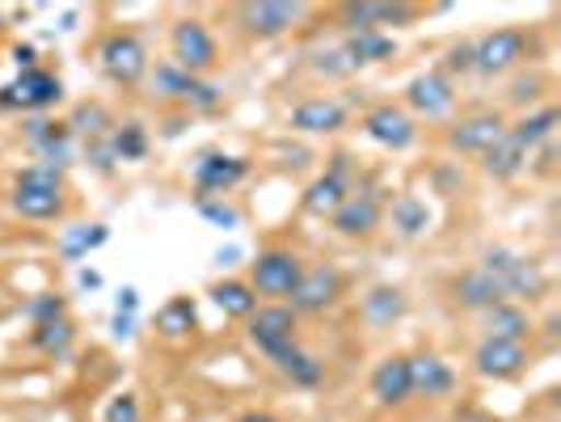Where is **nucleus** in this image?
<instances>
[{"label": "nucleus", "mask_w": 561, "mask_h": 422, "mask_svg": "<svg viewBox=\"0 0 561 422\" xmlns=\"http://www.w3.org/2000/svg\"><path fill=\"white\" fill-rule=\"evenodd\" d=\"M473 367L485 380H511L528 367V346L519 342H499V338H485L478 351H473Z\"/></svg>", "instance_id": "obj_18"}, {"label": "nucleus", "mask_w": 561, "mask_h": 422, "mask_svg": "<svg viewBox=\"0 0 561 422\" xmlns=\"http://www.w3.org/2000/svg\"><path fill=\"white\" fill-rule=\"evenodd\" d=\"M291 127L305 136H334L346 127V106L334 98H305L300 106H291Z\"/></svg>", "instance_id": "obj_20"}, {"label": "nucleus", "mask_w": 561, "mask_h": 422, "mask_svg": "<svg viewBox=\"0 0 561 422\" xmlns=\"http://www.w3.org/2000/svg\"><path fill=\"white\" fill-rule=\"evenodd\" d=\"M558 123H561V114L553 111V106H540V111L524 114V118H519L515 127H506V132H511V140H519L524 148H528V152H533V148H540V144L553 140Z\"/></svg>", "instance_id": "obj_29"}, {"label": "nucleus", "mask_w": 561, "mask_h": 422, "mask_svg": "<svg viewBox=\"0 0 561 422\" xmlns=\"http://www.w3.org/2000/svg\"><path fill=\"white\" fill-rule=\"evenodd\" d=\"M364 132L367 140H376L380 148H389V152H405L410 144L419 140V127H414V118L393 106V102H385V106H376V111L364 114Z\"/></svg>", "instance_id": "obj_12"}, {"label": "nucleus", "mask_w": 561, "mask_h": 422, "mask_svg": "<svg viewBox=\"0 0 561 422\" xmlns=\"http://www.w3.org/2000/svg\"><path fill=\"white\" fill-rule=\"evenodd\" d=\"M77 283H81L84 292H98V287H102V275H98V271H81V275H77Z\"/></svg>", "instance_id": "obj_44"}, {"label": "nucleus", "mask_w": 561, "mask_h": 422, "mask_svg": "<svg viewBox=\"0 0 561 422\" xmlns=\"http://www.w3.org/2000/svg\"><path fill=\"white\" fill-rule=\"evenodd\" d=\"M410 360V397H444L456 385L451 364H444L439 355L422 351V355H405Z\"/></svg>", "instance_id": "obj_21"}, {"label": "nucleus", "mask_w": 561, "mask_h": 422, "mask_svg": "<svg viewBox=\"0 0 561 422\" xmlns=\"http://www.w3.org/2000/svg\"><path fill=\"white\" fill-rule=\"evenodd\" d=\"M106 422H140V397L123 394L106 406Z\"/></svg>", "instance_id": "obj_39"}, {"label": "nucleus", "mask_w": 561, "mask_h": 422, "mask_svg": "<svg viewBox=\"0 0 561 422\" xmlns=\"http://www.w3.org/2000/svg\"><path fill=\"white\" fill-rule=\"evenodd\" d=\"M300 253L296 250H262L257 262H250V287L253 296H271V300H287L291 287L300 283Z\"/></svg>", "instance_id": "obj_5"}, {"label": "nucleus", "mask_w": 561, "mask_h": 422, "mask_svg": "<svg viewBox=\"0 0 561 422\" xmlns=\"http://www.w3.org/2000/svg\"><path fill=\"white\" fill-rule=\"evenodd\" d=\"M241 422H283V419L266 414V410H250V414H241Z\"/></svg>", "instance_id": "obj_45"}, {"label": "nucleus", "mask_w": 561, "mask_h": 422, "mask_svg": "<svg viewBox=\"0 0 561 422\" xmlns=\"http://www.w3.org/2000/svg\"><path fill=\"white\" fill-rule=\"evenodd\" d=\"M346 34H359V30H385V26H410L419 18L414 4H376V0H364V4H342L337 9Z\"/></svg>", "instance_id": "obj_16"}, {"label": "nucleus", "mask_w": 561, "mask_h": 422, "mask_svg": "<svg viewBox=\"0 0 561 422\" xmlns=\"http://www.w3.org/2000/svg\"><path fill=\"white\" fill-rule=\"evenodd\" d=\"M528 334H533V317H528V309H519V305H511V300L494 305V309H485V338L528 346Z\"/></svg>", "instance_id": "obj_25"}, {"label": "nucleus", "mask_w": 561, "mask_h": 422, "mask_svg": "<svg viewBox=\"0 0 561 422\" xmlns=\"http://www.w3.org/2000/svg\"><path fill=\"white\" fill-rule=\"evenodd\" d=\"M275 364H279L283 376H287L291 385H300V389H317V385L325 380V364H321L317 355H309V351H300V346L283 351Z\"/></svg>", "instance_id": "obj_30"}, {"label": "nucleus", "mask_w": 561, "mask_h": 422, "mask_svg": "<svg viewBox=\"0 0 561 422\" xmlns=\"http://www.w3.org/2000/svg\"><path fill=\"white\" fill-rule=\"evenodd\" d=\"M380 216H385V207H380V195H376V191H351L346 203L337 207L330 220H334V232L359 241V237H371V232L380 228Z\"/></svg>", "instance_id": "obj_15"}, {"label": "nucleus", "mask_w": 561, "mask_h": 422, "mask_svg": "<svg viewBox=\"0 0 561 422\" xmlns=\"http://www.w3.org/2000/svg\"><path fill=\"white\" fill-rule=\"evenodd\" d=\"M405 102H410V111L426 114V118H444V114L456 106V89L444 72H419L414 81L405 84Z\"/></svg>", "instance_id": "obj_19"}, {"label": "nucleus", "mask_w": 561, "mask_h": 422, "mask_svg": "<svg viewBox=\"0 0 561 422\" xmlns=\"http://www.w3.org/2000/svg\"><path fill=\"white\" fill-rule=\"evenodd\" d=\"M72 342H77V326H72L68 317H59V321H47V326H34V330H30V346H34V351H43V355H64Z\"/></svg>", "instance_id": "obj_34"}, {"label": "nucleus", "mask_w": 561, "mask_h": 422, "mask_svg": "<svg viewBox=\"0 0 561 422\" xmlns=\"http://www.w3.org/2000/svg\"><path fill=\"white\" fill-rule=\"evenodd\" d=\"M26 140L34 144V152H38L43 166L64 169V161H68V144H72V127H68V123H51V118H30Z\"/></svg>", "instance_id": "obj_22"}, {"label": "nucleus", "mask_w": 561, "mask_h": 422, "mask_svg": "<svg viewBox=\"0 0 561 422\" xmlns=\"http://www.w3.org/2000/svg\"><path fill=\"white\" fill-rule=\"evenodd\" d=\"M136 309H140V292H136V287H123V292L114 296V312H123V317H136Z\"/></svg>", "instance_id": "obj_41"}, {"label": "nucleus", "mask_w": 561, "mask_h": 422, "mask_svg": "<svg viewBox=\"0 0 561 422\" xmlns=\"http://www.w3.org/2000/svg\"><path fill=\"white\" fill-rule=\"evenodd\" d=\"M346 173H351V157L337 152L334 166L325 169L321 178H312L309 191H305V212H309V216H321V220H325V216H334L337 207L346 203V195H351Z\"/></svg>", "instance_id": "obj_14"}, {"label": "nucleus", "mask_w": 561, "mask_h": 422, "mask_svg": "<svg viewBox=\"0 0 561 422\" xmlns=\"http://www.w3.org/2000/svg\"><path fill=\"white\" fill-rule=\"evenodd\" d=\"M371 397L380 406H405L410 401V360L405 355H389L371 372Z\"/></svg>", "instance_id": "obj_23"}, {"label": "nucleus", "mask_w": 561, "mask_h": 422, "mask_svg": "<svg viewBox=\"0 0 561 422\" xmlns=\"http://www.w3.org/2000/svg\"><path fill=\"white\" fill-rule=\"evenodd\" d=\"M503 136H506L503 114H469V118L451 123L448 144L456 148V152H478V157H485Z\"/></svg>", "instance_id": "obj_17"}, {"label": "nucleus", "mask_w": 561, "mask_h": 422, "mask_svg": "<svg viewBox=\"0 0 561 422\" xmlns=\"http://www.w3.org/2000/svg\"><path fill=\"white\" fill-rule=\"evenodd\" d=\"M111 241V228L106 225H77L64 232V241H59V253L68 258V262H77L84 258L89 250H98V246H106Z\"/></svg>", "instance_id": "obj_35"}, {"label": "nucleus", "mask_w": 561, "mask_h": 422, "mask_svg": "<svg viewBox=\"0 0 561 422\" xmlns=\"http://www.w3.org/2000/svg\"><path fill=\"white\" fill-rule=\"evenodd\" d=\"M111 148H114V161H144V157H148V132H144V123H123V127H114Z\"/></svg>", "instance_id": "obj_36"}, {"label": "nucleus", "mask_w": 561, "mask_h": 422, "mask_svg": "<svg viewBox=\"0 0 561 422\" xmlns=\"http://www.w3.org/2000/svg\"><path fill=\"white\" fill-rule=\"evenodd\" d=\"M211 300L225 317H241V321L257 309V296H253V287L245 280H220L211 287Z\"/></svg>", "instance_id": "obj_32"}, {"label": "nucleus", "mask_w": 561, "mask_h": 422, "mask_svg": "<svg viewBox=\"0 0 561 422\" xmlns=\"http://www.w3.org/2000/svg\"><path fill=\"white\" fill-rule=\"evenodd\" d=\"M478 266L503 287V296L511 300V305H515V300H536V296H545V287H549L545 271H540V262H533V258H524V253H515V250H506V246L485 250Z\"/></svg>", "instance_id": "obj_2"}, {"label": "nucleus", "mask_w": 561, "mask_h": 422, "mask_svg": "<svg viewBox=\"0 0 561 422\" xmlns=\"http://www.w3.org/2000/svg\"><path fill=\"white\" fill-rule=\"evenodd\" d=\"M198 321V309L191 296H173L165 309H157V334L161 338H191Z\"/></svg>", "instance_id": "obj_31"}, {"label": "nucleus", "mask_w": 561, "mask_h": 422, "mask_svg": "<svg viewBox=\"0 0 561 422\" xmlns=\"http://www.w3.org/2000/svg\"><path fill=\"white\" fill-rule=\"evenodd\" d=\"M152 89L161 93V98H173V102H186L191 111H216L220 106V89L207 81H198L191 72H182L173 59L169 64H157V72H152Z\"/></svg>", "instance_id": "obj_9"}, {"label": "nucleus", "mask_w": 561, "mask_h": 422, "mask_svg": "<svg viewBox=\"0 0 561 422\" xmlns=\"http://www.w3.org/2000/svg\"><path fill=\"white\" fill-rule=\"evenodd\" d=\"M444 422H490L485 414H451V419H444Z\"/></svg>", "instance_id": "obj_47"}, {"label": "nucleus", "mask_w": 561, "mask_h": 422, "mask_svg": "<svg viewBox=\"0 0 561 422\" xmlns=\"http://www.w3.org/2000/svg\"><path fill=\"white\" fill-rule=\"evenodd\" d=\"M401 317H405V296H401V287L380 283V287H371L364 296V321L371 330H385V326H393Z\"/></svg>", "instance_id": "obj_28"}, {"label": "nucleus", "mask_w": 561, "mask_h": 422, "mask_svg": "<svg viewBox=\"0 0 561 422\" xmlns=\"http://www.w3.org/2000/svg\"><path fill=\"white\" fill-rule=\"evenodd\" d=\"M9 207L22 220H59L64 216V169L56 166H26L13 178Z\"/></svg>", "instance_id": "obj_1"}, {"label": "nucleus", "mask_w": 561, "mask_h": 422, "mask_svg": "<svg viewBox=\"0 0 561 422\" xmlns=\"http://www.w3.org/2000/svg\"><path fill=\"white\" fill-rule=\"evenodd\" d=\"M0 26H4V18H0Z\"/></svg>", "instance_id": "obj_48"}, {"label": "nucleus", "mask_w": 561, "mask_h": 422, "mask_svg": "<svg viewBox=\"0 0 561 422\" xmlns=\"http://www.w3.org/2000/svg\"><path fill=\"white\" fill-rule=\"evenodd\" d=\"M342 296V275L337 266H305L300 283L291 287V309L296 312H325Z\"/></svg>", "instance_id": "obj_11"}, {"label": "nucleus", "mask_w": 561, "mask_h": 422, "mask_svg": "<svg viewBox=\"0 0 561 422\" xmlns=\"http://www.w3.org/2000/svg\"><path fill=\"white\" fill-rule=\"evenodd\" d=\"M528 157H533V152L519 140H511V132H506L503 140L481 157V169H485L490 178H499V182H511V178H519V173L528 169Z\"/></svg>", "instance_id": "obj_27"}, {"label": "nucleus", "mask_w": 561, "mask_h": 422, "mask_svg": "<svg viewBox=\"0 0 561 422\" xmlns=\"http://www.w3.org/2000/svg\"><path fill=\"white\" fill-rule=\"evenodd\" d=\"M59 98H64V84L56 72L47 68H30L18 72V81L0 84V111H51Z\"/></svg>", "instance_id": "obj_6"}, {"label": "nucleus", "mask_w": 561, "mask_h": 422, "mask_svg": "<svg viewBox=\"0 0 561 422\" xmlns=\"http://www.w3.org/2000/svg\"><path fill=\"white\" fill-rule=\"evenodd\" d=\"M245 173H250V161L245 157H232V152H203L195 161V169H191L198 198L228 195L232 186L245 182Z\"/></svg>", "instance_id": "obj_10"}, {"label": "nucleus", "mask_w": 561, "mask_h": 422, "mask_svg": "<svg viewBox=\"0 0 561 422\" xmlns=\"http://www.w3.org/2000/svg\"><path fill=\"white\" fill-rule=\"evenodd\" d=\"M98 64L114 84H140L148 77V47L136 30H114L98 47Z\"/></svg>", "instance_id": "obj_3"}, {"label": "nucleus", "mask_w": 561, "mask_h": 422, "mask_svg": "<svg viewBox=\"0 0 561 422\" xmlns=\"http://www.w3.org/2000/svg\"><path fill=\"white\" fill-rule=\"evenodd\" d=\"M342 56L351 68H364V64H380V59L397 56V38L385 30H359V34H346L342 43Z\"/></svg>", "instance_id": "obj_24"}, {"label": "nucleus", "mask_w": 561, "mask_h": 422, "mask_svg": "<svg viewBox=\"0 0 561 422\" xmlns=\"http://www.w3.org/2000/svg\"><path fill=\"white\" fill-rule=\"evenodd\" d=\"M448 68H451V72H473V43H460V47H451Z\"/></svg>", "instance_id": "obj_40"}, {"label": "nucleus", "mask_w": 561, "mask_h": 422, "mask_svg": "<svg viewBox=\"0 0 561 422\" xmlns=\"http://www.w3.org/2000/svg\"><path fill=\"white\" fill-rule=\"evenodd\" d=\"M216 34L203 26L198 18H182L178 26H173V64L182 68V72H207V68H216Z\"/></svg>", "instance_id": "obj_7"}, {"label": "nucleus", "mask_w": 561, "mask_h": 422, "mask_svg": "<svg viewBox=\"0 0 561 422\" xmlns=\"http://www.w3.org/2000/svg\"><path fill=\"white\" fill-rule=\"evenodd\" d=\"M451 292H456V305H465V309H494V305H503V287L490 280L481 266H473V271H465L460 280L451 283Z\"/></svg>", "instance_id": "obj_26"}, {"label": "nucleus", "mask_w": 561, "mask_h": 422, "mask_svg": "<svg viewBox=\"0 0 561 422\" xmlns=\"http://www.w3.org/2000/svg\"><path fill=\"white\" fill-rule=\"evenodd\" d=\"M305 13H309L305 4H287V0H257V4H241V9H237L241 26L250 30V34H257V38H279V34H287Z\"/></svg>", "instance_id": "obj_13"}, {"label": "nucleus", "mask_w": 561, "mask_h": 422, "mask_svg": "<svg viewBox=\"0 0 561 422\" xmlns=\"http://www.w3.org/2000/svg\"><path fill=\"white\" fill-rule=\"evenodd\" d=\"M131 334H136V317H123V312H114V338H123V342H127Z\"/></svg>", "instance_id": "obj_43"}, {"label": "nucleus", "mask_w": 561, "mask_h": 422, "mask_svg": "<svg viewBox=\"0 0 561 422\" xmlns=\"http://www.w3.org/2000/svg\"><path fill=\"white\" fill-rule=\"evenodd\" d=\"M245 321H250V342L271 360H279L283 351L300 346V312L291 305H262Z\"/></svg>", "instance_id": "obj_4"}, {"label": "nucleus", "mask_w": 561, "mask_h": 422, "mask_svg": "<svg viewBox=\"0 0 561 422\" xmlns=\"http://www.w3.org/2000/svg\"><path fill=\"white\" fill-rule=\"evenodd\" d=\"M198 216H203L207 225L225 228V232L241 228V212H237V207H228V203H216V198H198Z\"/></svg>", "instance_id": "obj_37"}, {"label": "nucleus", "mask_w": 561, "mask_h": 422, "mask_svg": "<svg viewBox=\"0 0 561 422\" xmlns=\"http://www.w3.org/2000/svg\"><path fill=\"white\" fill-rule=\"evenodd\" d=\"M26 317H30V326H47V321L68 317V305H64V296H34L26 305Z\"/></svg>", "instance_id": "obj_38"}, {"label": "nucleus", "mask_w": 561, "mask_h": 422, "mask_svg": "<svg viewBox=\"0 0 561 422\" xmlns=\"http://www.w3.org/2000/svg\"><path fill=\"white\" fill-rule=\"evenodd\" d=\"M13 64H18V72H30V68H38V52L30 43H18L13 47Z\"/></svg>", "instance_id": "obj_42"}, {"label": "nucleus", "mask_w": 561, "mask_h": 422, "mask_svg": "<svg viewBox=\"0 0 561 422\" xmlns=\"http://www.w3.org/2000/svg\"><path fill=\"white\" fill-rule=\"evenodd\" d=\"M393 228L401 237H422L431 228V207L419 195H397L393 198Z\"/></svg>", "instance_id": "obj_33"}, {"label": "nucleus", "mask_w": 561, "mask_h": 422, "mask_svg": "<svg viewBox=\"0 0 561 422\" xmlns=\"http://www.w3.org/2000/svg\"><path fill=\"white\" fill-rule=\"evenodd\" d=\"M237 258H241V250H220V253H216V262H220V266H232Z\"/></svg>", "instance_id": "obj_46"}, {"label": "nucleus", "mask_w": 561, "mask_h": 422, "mask_svg": "<svg viewBox=\"0 0 561 422\" xmlns=\"http://www.w3.org/2000/svg\"><path fill=\"white\" fill-rule=\"evenodd\" d=\"M528 56V38L524 30H490L473 43V68L485 72V77H499V72H511L519 59Z\"/></svg>", "instance_id": "obj_8"}]
</instances>
